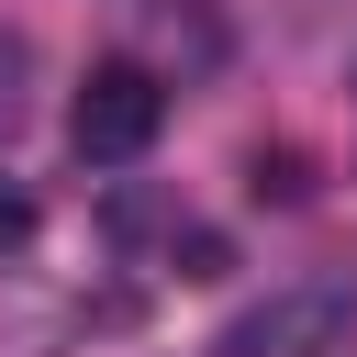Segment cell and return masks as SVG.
<instances>
[{
    "mask_svg": "<svg viewBox=\"0 0 357 357\" xmlns=\"http://www.w3.org/2000/svg\"><path fill=\"white\" fill-rule=\"evenodd\" d=\"M346 324H357V279H346V268H312V279L268 290L257 312H234V324L212 335V357H335Z\"/></svg>",
    "mask_w": 357,
    "mask_h": 357,
    "instance_id": "cell-1",
    "label": "cell"
},
{
    "mask_svg": "<svg viewBox=\"0 0 357 357\" xmlns=\"http://www.w3.org/2000/svg\"><path fill=\"white\" fill-rule=\"evenodd\" d=\"M156 123H167V89H156V67H134V56H100V67L78 78V100H67V145H78L89 167L145 156Z\"/></svg>",
    "mask_w": 357,
    "mask_h": 357,
    "instance_id": "cell-2",
    "label": "cell"
},
{
    "mask_svg": "<svg viewBox=\"0 0 357 357\" xmlns=\"http://www.w3.org/2000/svg\"><path fill=\"white\" fill-rule=\"evenodd\" d=\"M257 201H312V156L301 145H257V178H245Z\"/></svg>",
    "mask_w": 357,
    "mask_h": 357,
    "instance_id": "cell-3",
    "label": "cell"
},
{
    "mask_svg": "<svg viewBox=\"0 0 357 357\" xmlns=\"http://www.w3.org/2000/svg\"><path fill=\"white\" fill-rule=\"evenodd\" d=\"M11 245H33V190H22V178H0V257H11Z\"/></svg>",
    "mask_w": 357,
    "mask_h": 357,
    "instance_id": "cell-4",
    "label": "cell"
},
{
    "mask_svg": "<svg viewBox=\"0 0 357 357\" xmlns=\"http://www.w3.org/2000/svg\"><path fill=\"white\" fill-rule=\"evenodd\" d=\"M178 279H223V234H178Z\"/></svg>",
    "mask_w": 357,
    "mask_h": 357,
    "instance_id": "cell-5",
    "label": "cell"
},
{
    "mask_svg": "<svg viewBox=\"0 0 357 357\" xmlns=\"http://www.w3.org/2000/svg\"><path fill=\"white\" fill-rule=\"evenodd\" d=\"M11 78H22V45H0V123H11V100H22Z\"/></svg>",
    "mask_w": 357,
    "mask_h": 357,
    "instance_id": "cell-6",
    "label": "cell"
}]
</instances>
